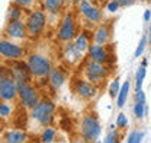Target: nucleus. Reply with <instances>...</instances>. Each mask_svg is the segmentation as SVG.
Returning a JSON list of instances; mask_svg holds the SVG:
<instances>
[{
  "label": "nucleus",
  "instance_id": "c85d7f7f",
  "mask_svg": "<svg viewBox=\"0 0 151 143\" xmlns=\"http://www.w3.org/2000/svg\"><path fill=\"white\" fill-rule=\"evenodd\" d=\"M15 3H18L20 7H23V9H34V6H35V1L37 0H13Z\"/></svg>",
  "mask_w": 151,
  "mask_h": 143
},
{
  "label": "nucleus",
  "instance_id": "f3484780",
  "mask_svg": "<svg viewBox=\"0 0 151 143\" xmlns=\"http://www.w3.org/2000/svg\"><path fill=\"white\" fill-rule=\"evenodd\" d=\"M109 38H111V28H109V25H100L96 31H94V44H102V45H105L108 41H109Z\"/></svg>",
  "mask_w": 151,
  "mask_h": 143
},
{
  "label": "nucleus",
  "instance_id": "0eeeda50",
  "mask_svg": "<svg viewBox=\"0 0 151 143\" xmlns=\"http://www.w3.org/2000/svg\"><path fill=\"white\" fill-rule=\"evenodd\" d=\"M16 85H18V101L23 108L31 109L41 101V95H39L38 89L34 88L29 82L19 80L16 82Z\"/></svg>",
  "mask_w": 151,
  "mask_h": 143
},
{
  "label": "nucleus",
  "instance_id": "c9c22d12",
  "mask_svg": "<svg viewBox=\"0 0 151 143\" xmlns=\"http://www.w3.org/2000/svg\"><path fill=\"white\" fill-rule=\"evenodd\" d=\"M150 18H151V12L150 10H145V13H144V20L147 22V20H150Z\"/></svg>",
  "mask_w": 151,
  "mask_h": 143
},
{
  "label": "nucleus",
  "instance_id": "6e6552de",
  "mask_svg": "<svg viewBox=\"0 0 151 143\" xmlns=\"http://www.w3.org/2000/svg\"><path fill=\"white\" fill-rule=\"evenodd\" d=\"M25 57V48L23 45L9 39L6 36H0V58L4 61H13V60H22Z\"/></svg>",
  "mask_w": 151,
  "mask_h": 143
},
{
  "label": "nucleus",
  "instance_id": "20e7f679",
  "mask_svg": "<svg viewBox=\"0 0 151 143\" xmlns=\"http://www.w3.org/2000/svg\"><path fill=\"white\" fill-rule=\"evenodd\" d=\"M26 23V31H28V38L37 39L44 34L45 26H47V12L42 10L41 7H34L31 13L25 19Z\"/></svg>",
  "mask_w": 151,
  "mask_h": 143
},
{
  "label": "nucleus",
  "instance_id": "cd10ccee",
  "mask_svg": "<svg viewBox=\"0 0 151 143\" xmlns=\"http://www.w3.org/2000/svg\"><path fill=\"white\" fill-rule=\"evenodd\" d=\"M144 108H145V104L135 102V105H134V115L137 118H142L144 117Z\"/></svg>",
  "mask_w": 151,
  "mask_h": 143
},
{
  "label": "nucleus",
  "instance_id": "4be33fe9",
  "mask_svg": "<svg viewBox=\"0 0 151 143\" xmlns=\"http://www.w3.org/2000/svg\"><path fill=\"white\" fill-rule=\"evenodd\" d=\"M128 92H129V80H125L122 88L119 89V93H118V99H116V105L119 108H122L127 102V96H128Z\"/></svg>",
  "mask_w": 151,
  "mask_h": 143
},
{
  "label": "nucleus",
  "instance_id": "f03ea898",
  "mask_svg": "<svg viewBox=\"0 0 151 143\" xmlns=\"http://www.w3.org/2000/svg\"><path fill=\"white\" fill-rule=\"evenodd\" d=\"M26 64L34 79H47L50 72L52 70V63L47 54L37 51L26 57Z\"/></svg>",
  "mask_w": 151,
  "mask_h": 143
},
{
  "label": "nucleus",
  "instance_id": "aec40b11",
  "mask_svg": "<svg viewBox=\"0 0 151 143\" xmlns=\"http://www.w3.org/2000/svg\"><path fill=\"white\" fill-rule=\"evenodd\" d=\"M45 6V12L51 13V15H57L63 10L64 7V0H45L44 3Z\"/></svg>",
  "mask_w": 151,
  "mask_h": 143
},
{
  "label": "nucleus",
  "instance_id": "4c0bfd02",
  "mask_svg": "<svg viewBox=\"0 0 151 143\" xmlns=\"http://www.w3.org/2000/svg\"><path fill=\"white\" fill-rule=\"evenodd\" d=\"M148 41H150V44H151V28H150V32H148Z\"/></svg>",
  "mask_w": 151,
  "mask_h": 143
},
{
  "label": "nucleus",
  "instance_id": "7ed1b4c3",
  "mask_svg": "<svg viewBox=\"0 0 151 143\" xmlns=\"http://www.w3.org/2000/svg\"><path fill=\"white\" fill-rule=\"evenodd\" d=\"M0 99L16 102L18 101V85L16 79L7 64H0Z\"/></svg>",
  "mask_w": 151,
  "mask_h": 143
},
{
  "label": "nucleus",
  "instance_id": "9b49d317",
  "mask_svg": "<svg viewBox=\"0 0 151 143\" xmlns=\"http://www.w3.org/2000/svg\"><path fill=\"white\" fill-rule=\"evenodd\" d=\"M57 36L60 41L63 42H68V41H73L76 36V26H74V18L71 13H67L64 15V18L60 23V28H58V32Z\"/></svg>",
  "mask_w": 151,
  "mask_h": 143
},
{
  "label": "nucleus",
  "instance_id": "4468645a",
  "mask_svg": "<svg viewBox=\"0 0 151 143\" xmlns=\"http://www.w3.org/2000/svg\"><path fill=\"white\" fill-rule=\"evenodd\" d=\"M83 57V53L77 48L76 42L68 41L67 45H64V60L70 64H77L80 61V58Z\"/></svg>",
  "mask_w": 151,
  "mask_h": 143
},
{
  "label": "nucleus",
  "instance_id": "2eb2a0df",
  "mask_svg": "<svg viewBox=\"0 0 151 143\" xmlns=\"http://www.w3.org/2000/svg\"><path fill=\"white\" fill-rule=\"evenodd\" d=\"M26 140H28V134L18 128L3 131V134H1V142L6 143H23Z\"/></svg>",
  "mask_w": 151,
  "mask_h": 143
},
{
  "label": "nucleus",
  "instance_id": "a878e982",
  "mask_svg": "<svg viewBox=\"0 0 151 143\" xmlns=\"http://www.w3.org/2000/svg\"><path fill=\"white\" fill-rule=\"evenodd\" d=\"M142 137H144V133L142 131H132L131 134L128 136V139H127V142L128 143H139L142 140Z\"/></svg>",
  "mask_w": 151,
  "mask_h": 143
},
{
  "label": "nucleus",
  "instance_id": "9d476101",
  "mask_svg": "<svg viewBox=\"0 0 151 143\" xmlns=\"http://www.w3.org/2000/svg\"><path fill=\"white\" fill-rule=\"evenodd\" d=\"M71 90L77 98H80L83 101H90L97 93V86H94L87 79H78L77 77L71 82Z\"/></svg>",
  "mask_w": 151,
  "mask_h": 143
},
{
  "label": "nucleus",
  "instance_id": "bb28decb",
  "mask_svg": "<svg viewBox=\"0 0 151 143\" xmlns=\"http://www.w3.org/2000/svg\"><path fill=\"white\" fill-rule=\"evenodd\" d=\"M119 89H121V85H119V79H115L112 83H111V86H109V95H111V98H115V96H118V93H119Z\"/></svg>",
  "mask_w": 151,
  "mask_h": 143
},
{
  "label": "nucleus",
  "instance_id": "a211bd4d",
  "mask_svg": "<svg viewBox=\"0 0 151 143\" xmlns=\"http://www.w3.org/2000/svg\"><path fill=\"white\" fill-rule=\"evenodd\" d=\"M23 18V7H20L18 3H15L13 0L10 1L7 12H6V22H12V20H19Z\"/></svg>",
  "mask_w": 151,
  "mask_h": 143
},
{
  "label": "nucleus",
  "instance_id": "473e14b6",
  "mask_svg": "<svg viewBox=\"0 0 151 143\" xmlns=\"http://www.w3.org/2000/svg\"><path fill=\"white\" fill-rule=\"evenodd\" d=\"M106 9H108L109 12H112L113 13V12H116V10L119 9V3H118V1H115V0H111V1L106 4Z\"/></svg>",
  "mask_w": 151,
  "mask_h": 143
},
{
  "label": "nucleus",
  "instance_id": "58836bf2",
  "mask_svg": "<svg viewBox=\"0 0 151 143\" xmlns=\"http://www.w3.org/2000/svg\"><path fill=\"white\" fill-rule=\"evenodd\" d=\"M76 3H80V1H81V0H74Z\"/></svg>",
  "mask_w": 151,
  "mask_h": 143
},
{
  "label": "nucleus",
  "instance_id": "412c9836",
  "mask_svg": "<svg viewBox=\"0 0 151 143\" xmlns=\"http://www.w3.org/2000/svg\"><path fill=\"white\" fill-rule=\"evenodd\" d=\"M15 102H9V101H1L0 99V117L4 118L6 121L13 115V111H15V107H13Z\"/></svg>",
  "mask_w": 151,
  "mask_h": 143
},
{
  "label": "nucleus",
  "instance_id": "1a4fd4ad",
  "mask_svg": "<svg viewBox=\"0 0 151 143\" xmlns=\"http://www.w3.org/2000/svg\"><path fill=\"white\" fill-rule=\"evenodd\" d=\"M3 36L22 42L25 39H28V31H26V23L23 19L19 20H12V22H6L4 29H3Z\"/></svg>",
  "mask_w": 151,
  "mask_h": 143
},
{
  "label": "nucleus",
  "instance_id": "7c9ffc66",
  "mask_svg": "<svg viewBox=\"0 0 151 143\" xmlns=\"http://www.w3.org/2000/svg\"><path fill=\"white\" fill-rule=\"evenodd\" d=\"M105 142L106 143H111V142H119V133L116 131V130H112L108 136H106V139H105Z\"/></svg>",
  "mask_w": 151,
  "mask_h": 143
},
{
  "label": "nucleus",
  "instance_id": "ddd939ff",
  "mask_svg": "<svg viewBox=\"0 0 151 143\" xmlns=\"http://www.w3.org/2000/svg\"><path fill=\"white\" fill-rule=\"evenodd\" d=\"M47 79H48L50 88L52 90H57L64 85V82L67 79V74H65V72L63 70L61 67H52V70L50 72Z\"/></svg>",
  "mask_w": 151,
  "mask_h": 143
},
{
  "label": "nucleus",
  "instance_id": "f8f14e48",
  "mask_svg": "<svg viewBox=\"0 0 151 143\" xmlns=\"http://www.w3.org/2000/svg\"><path fill=\"white\" fill-rule=\"evenodd\" d=\"M78 10L92 23H99L102 20V10L97 6H94L90 0H81L78 3Z\"/></svg>",
  "mask_w": 151,
  "mask_h": 143
},
{
  "label": "nucleus",
  "instance_id": "f704fd0d",
  "mask_svg": "<svg viewBox=\"0 0 151 143\" xmlns=\"http://www.w3.org/2000/svg\"><path fill=\"white\" fill-rule=\"evenodd\" d=\"M4 127H6V120L0 117V133H3V130H4Z\"/></svg>",
  "mask_w": 151,
  "mask_h": 143
},
{
  "label": "nucleus",
  "instance_id": "423d86ee",
  "mask_svg": "<svg viewBox=\"0 0 151 143\" xmlns=\"http://www.w3.org/2000/svg\"><path fill=\"white\" fill-rule=\"evenodd\" d=\"M84 77L92 82L94 86H99V85H103L105 80L108 79L109 76V69L105 66V63H100V61H96V60H89L84 66Z\"/></svg>",
  "mask_w": 151,
  "mask_h": 143
},
{
  "label": "nucleus",
  "instance_id": "5701e85b",
  "mask_svg": "<svg viewBox=\"0 0 151 143\" xmlns=\"http://www.w3.org/2000/svg\"><path fill=\"white\" fill-rule=\"evenodd\" d=\"M145 74H147V69L145 66H139V69L135 74V90H139L142 88V83H144V79H145Z\"/></svg>",
  "mask_w": 151,
  "mask_h": 143
},
{
  "label": "nucleus",
  "instance_id": "ea45409f",
  "mask_svg": "<svg viewBox=\"0 0 151 143\" xmlns=\"http://www.w3.org/2000/svg\"><path fill=\"white\" fill-rule=\"evenodd\" d=\"M97 1H99V0H97Z\"/></svg>",
  "mask_w": 151,
  "mask_h": 143
},
{
  "label": "nucleus",
  "instance_id": "dca6fc26",
  "mask_svg": "<svg viewBox=\"0 0 151 143\" xmlns=\"http://www.w3.org/2000/svg\"><path fill=\"white\" fill-rule=\"evenodd\" d=\"M87 51H89V57H90L92 60L100 61V63H106V61L109 60V53H108V50L105 48V45H102V44L90 45Z\"/></svg>",
  "mask_w": 151,
  "mask_h": 143
},
{
  "label": "nucleus",
  "instance_id": "f257e3e1",
  "mask_svg": "<svg viewBox=\"0 0 151 143\" xmlns=\"http://www.w3.org/2000/svg\"><path fill=\"white\" fill-rule=\"evenodd\" d=\"M55 114V105L50 99H41L35 107L29 109V121L32 123L34 128H38L39 131L44 127L52 124Z\"/></svg>",
  "mask_w": 151,
  "mask_h": 143
},
{
  "label": "nucleus",
  "instance_id": "72a5a7b5",
  "mask_svg": "<svg viewBox=\"0 0 151 143\" xmlns=\"http://www.w3.org/2000/svg\"><path fill=\"white\" fill-rule=\"evenodd\" d=\"M119 3V6H131L135 3V0H115Z\"/></svg>",
  "mask_w": 151,
  "mask_h": 143
},
{
  "label": "nucleus",
  "instance_id": "e433bc0d",
  "mask_svg": "<svg viewBox=\"0 0 151 143\" xmlns=\"http://www.w3.org/2000/svg\"><path fill=\"white\" fill-rule=\"evenodd\" d=\"M141 64H142V66H145V67H147V64H148V61H147V58H144V60H142V63H141Z\"/></svg>",
  "mask_w": 151,
  "mask_h": 143
},
{
  "label": "nucleus",
  "instance_id": "2f4dec72",
  "mask_svg": "<svg viewBox=\"0 0 151 143\" xmlns=\"http://www.w3.org/2000/svg\"><path fill=\"white\" fill-rule=\"evenodd\" d=\"M127 124H128L127 115H125V114H119V115H118V120H116V125L121 127V128H124V127H127Z\"/></svg>",
  "mask_w": 151,
  "mask_h": 143
},
{
  "label": "nucleus",
  "instance_id": "6ab92c4d",
  "mask_svg": "<svg viewBox=\"0 0 151 143\" xmlns=\"http://www.w3.org/2000/svg\"><path fill=\"white\" fill-rule=\"evenodd\" d=\"M39 140L44 143H51L57 140V130L54 127L48 125V127H44L41 131H39Z\"/></svg>",
  "mask_w": 151,
  "mask_h": 143
},
{
  "label": "nucleus",
  "instance_id": "c756f323",
  "mask_svg": "<svg viewBox=\"0 0 151 143\" xmlns=\"http://www.w3.org/2000/svg\"><path fill=\"white\" fill-rule=\"evenodd\" d=\"M134 101H135V102H139V104H145V92H142V89L135 90Z\"/></svg>",
  "mask_w": 151,
  "mask_h": 143
},
{
  "label": "nucleus",
  "instance_id": "393cba45",
  "mask_svg": "<svg viewBox=\"0 0 151 143\" xmlns=\"http://www.w3.org/2000/svg\"><path fill=\"white\" fill-rule=\"evenodd\" d=\"M147 42H148V36L144 35L142 38H141V39H139V42H138V47H137V50H135V53H134V57H139L141 54L144 53Z\"/></svg>",
  "mask_w": 151,
  "mask_h": 143
},
{
  "label": "nucleus",
  "instance_id": "b1692460",
  "mask_svg": "<svg viewBox=\"0 0 151 143\" xmlns=\"http://www.w3.org/2000/svg\"><path fill=\"white\" fill-rule=\"evenodd\" d=\"M76 45H77V48L81 51V53H86L87 50H89V38L84 35V34H80V35L76 38Z\"/></svg>",
  "mask_w": 151,
  "mask_h": 143
},
{
  "label": "nucleus",
  "instance_id": "39448f33",
  "mask_svg": "<svg viewBox=\"0 0 151 143\" xmlns=\"http://www.w3.org/2000/svg\"><path fill=\"white\" fill-rule=\"evenodd\" d=\"M100 123L94 114L86 112L81 117L78 124V133L84 142H96L100 136Z\"/></svg>",
  "mask_w": 151,
  "mask_h": 143
}]
</instances>
